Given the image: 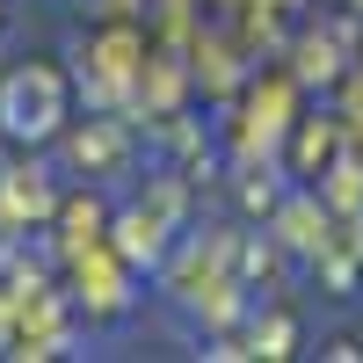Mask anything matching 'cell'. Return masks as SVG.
I'll list each match as a JSON object with an SVG mask.
<instances>
[{
  "mask_svg": "<svg viewBox=\"0 0 363 363\" xmlns=\"http://www.w3.org/2000/svg\"><path fill=\"white\" fill-rule=\"evenodd\" d=\"M80 160H116V131H95V138H80Z\"/></svg>",
  "mask_w": 363,
  "mask_h": 363,
  "instance_id": "obj_3",
  "label": "cell"
},
{
  "mask_svg": "<svg viewBox=\"0 0 363 363\" xmlns=\"http://www.w3.org/2000/svg\"><path fill=\"white\" fill-rule=\"evenodd\" d=\"M8 203H15V211H29V218H37V211H51V182H44L37 167H29V174H15V182H8Z\"/></svg>",
  "mask_w": 363,
  "mask_h": 363,
  "instance_id": "obj_2",
  "label": "cell"
},
{
  "mask_svg": "<svg viewBox=\"0 0 363 363\" xmlns=\"http://www.w3.org/2000/svg\"><path fill=\"white\" fill-rule=\"evenodd\" d=\"M58 116H66V95H58V73H15L8 87H0V124H8L15 138H44L58 131Z\"/></svg>",
  "mask_w": 363,
  "mask_h": 363,
  "instance_id": "obj_1",
  "label": "cell"
}]
</instances>
